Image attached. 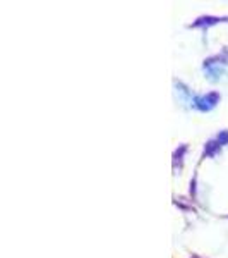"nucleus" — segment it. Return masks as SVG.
<instances>
[{
	"label": "nucleus",
	"instance_id": "nucleus-1",
	"mask_svg": "<svg viewBox=\"0 0 228 258\" xmlns=\"http://www.w3.org/2000/svg\"><path fill=\"white\" fill-rule=\"evenodd\" d=\"M194 102H196V107L204 112V110H211L214 105H216V103H218V95H216V93H211V95H208V97H198Z\"/></svg>",
	"mask_w": 228,
	"mask_h": 258
}]
</instances>
